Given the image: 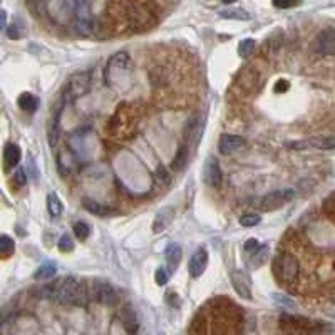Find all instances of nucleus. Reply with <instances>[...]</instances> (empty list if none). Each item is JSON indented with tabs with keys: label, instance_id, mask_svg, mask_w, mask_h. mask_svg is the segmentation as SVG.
I'll list each match as a JSON object with an SVG mask.
<instances>
[{
	"label": "nucleus",
	"instance_id": "1",
	"mask_svg": "<svg viewBox=\"0 0 335 335\" xmlns=\"http://www.w3.org/2000/svg\"><path fill=\"white\" fill-rule=\"evenodd\" d=\"M42 295L47 298L57 300L66 305H86L88 303V292H86L84 285L77 282L76 278L69 276L55 285H49L42 290Z\"/></svg>",
	"mask_w": 335,
	"mask_h": 335
},
{
	"label": "nucleus",
	"instance_id": "2",
	"mask_svg": "<svg viewBox=\"0 0 335 335\" xmlns=\"http://www.w3.org/2000/svg\"><path fill=\"white\" fill-rule=\"evenodd\" d=\"M123 19L131 31H148L156 24V14L151 5L143 0H128L123 4Z\"/></svg>",
	"mask_w": 335,
	"mask_h": 335
},
{
	"label": "nucleus",
	"instance_id": "3",
	"mask_svg": "<svg viewBox=\"0 0 335 335\" xmlns=\"http://www.w3.org/2000/svg\"><path fill=\"white\" fill-rule=\"evenodd\" d=\"M106 84L113 89H121L129 82L131 77V57L128 52H118L106 64Z\"/></svg>",
	"mask_w": 335,
	"mask_h": 335
},
{
	"label": "nucleus",
	"instance_id": "4",
	"mask_svg": "<svg viewBox=\"0 0 335 335\" xmlns=\"http://www.w3.org/2000/svg\"><path fill=\"white\" fill-rule=\"evenodd\" d=\"M273 271H275V276L280 282H284V284H287V285H292L298 280L300 262L297 260L295 255H292V253L282 252L275 258Z\"/></svg>",
	"mask_w": 335,
	"mask_h": 335
},
{
	"label": "nucleus",
	"instance_id": "5",
	"mask_svg": "<svg viewBox=\"0 0 335 335\" xmlns=\"http://www.w3.org/2000/svg\"><path fill=\"white\" fill-rule=\"evenodd\" d=\"M136 131V116L128 106H119L118 113L111 119L109 132L114 139H129V136Z\"/></svg>",
	"mask_w": 335,
	"mask_h": 335
},
{
	"label": "nucleus",
	"instance_id": "6",
	"mask_svg": "<svg viewBox=\"0 0 335 335\" xmlns=\"http://www.w3.org/2000/svg\"><path fill=\"white\" fill-rule=\"evenodd\" d=\"M91 84H92V79H91L89 72L72 74V76L69 77V80H67V86H66L62 101L72 102V101L79 99V97H82L84 94H88V92L91 91Z\"/></svg>",
	"mask_w": 335,
	"mask_h": 335
},
{
	"label": "nucleus",
	"instance_id": "7",
	"mask_svg": "<svg viewBox=\"0 0 335 335\" xmlns=\"http://www.w3.org/2000/svg\"><path fill=\"white\" fill-rule=\"evenodd\" d=\"M77 4L74 0H50L47 4V14L52 15L57 24H67L74 20Z\"/></svg>",
	"mask_w": 335,
	"mask_h": 335
},
{
	"label": "nucleus",
	"instance_id": "8",
	"mask_svg": "<svg viewBox=\"0 0 335 335\" xmlns=\"http://www.w3.org/2000/svg\"><path fill=\"white\" fill-rule=\"evenodd\" d=\"M295 198V191L290 188L287 189H276V191H271L268 194H265L262 200H260L258 208L263 211H275L278 208L285 206L287 203Z\"/></svg>",
	"mask_w": 335,
	"mask_h": 335
},
{
	"label": "nucleus",
	"instance_id": "9",
	"mask_svg": "<svg viewBox=\"0 0 335 335\" xmlns=\"http://www.w3.org/2000/svg\"><path fill=\"white\" fill-rule=\"evenodd\" d=\"M236 88H240L245 94H253L257 92L260 84H262V74L255 66H246L235 79Z\"/></svg>",
	"mask_w": 335,
	"mask_h": 335
},
{
	"label": "nucleus",
	"instance_id": "10",
	"mask_svg": "<svg viewBox=\"0 0 335 335\" xmlns=\"http://www.w3.org/2000/svg\"><path fill=\"white\" fill-rule=\"evenodd\" d=\"M310 50L317 55H333L335 54V29H323L312 40Z\"/></svg>",
	"mask_w": 335,
	"mask_h": 335
},
{
	"label": "nucleus",
	"instance_id": "11",
	"mask_svg": "<svg viewBox=\"0 0 335 335\" xmlns=\"http://www.w3.org/2000/svg\"><path fill=\"white\" fill-rule=\"evenodd\" d=\"M280 327L284 328L287 335H314L315 332V327L312 325V322L288 315L280 319Z\"/></svg>",
	"mask_w": 335,
	"mask_h": 335
},
{
	"label": "nucleus",
	"instance_id": "12",
	"mask_svg": "<svg viewBox=\"0 0 335 335\" xmlns=\"http://www.w3.org/2000/svg\"><path fill=\"white\" fill-rule=\"evenodd\" d=\"M74 29L82 37H89L94 32V20H92L91 10L86 4H77L76 17H74Z\"/></svg>",
	"mask_w": 335,
	"mask_h": 335
},
{
	"label": "nucleus",
	"instance_id": "13",
	"mask_svg": "<svg viewBox=\"0 0 335 335\" xmlns=\"http://www.w3.org/2000/svg\"><path fill=\"white\" fill-rule=\"evenodd\" d=\"M293 149H307V148H314V149H335V136H315V137H309L305 141H297L288 144Z\"/></svg>",
	"mask_w": 335,
	"mask_h": 335
},
{
	"label": "nucleus",
	"instance_id": "14",
	"mask_svg": "<svg viewBox=\"0 0 335 335\" xmlns=\"http://www.w3.org/2000/svg\"><path fill=\"white\" fill-rule=\"evenodd\" d=\"M232 285L235 288V292L238 293L241 298H246V300L252 298V280L245 271H241V270L232 271Z\"/></svg>",
	"mask_w": 335,
	"mask_h": 335
},
{
	"label": "nucleus",
	"instance_id": "15",
	"mask_svg": "<svg viewBox=\"0 0 335 335\" xmlns=\"http://www.w3.org/2000/svg\"><path fill=\"white\" fill-rule=\"evenodd\" d=\"M203 176H205V181L210 184L211 188H218L219 184H221V180H223L221 168H219L218 161H216L215 158H208V159L205 161Z\"/></svg>",
	"mask_w": 335,
	"mask_h": 335
},
{
	"label": "nucleus",
	"instance_id": "16",
	"mask_svg": "<svg viewBox=\"0 0 335 335\" xmlns=\"http://www.w3.org/2000/svg\"><path fill=\"white\" fill-rule=\"evenodd\" d=\"M245 146H246V139L241 136H236V134H225V136H221V139H219V143H218L219 153H223V154L236 153Z\"/></svg>",
	"mask_w": 335,
	"mask_h": 335
},
{
	"label": "nucleus",
	"instance_id": "17",
	"mask_svg": "<svg viewBox=\"0 0 335 335\" xmlns=\"http://www.w3.org/2000/svg\"><path fill=\"white\" fill-rule=\"evenodd\" d=\"M206 265H208V252L206 248H198L193 257L189 258V275L193 278H198V276L203 275V271L206 270Z\"/></svg>",
	"mask_w": 335,
	"mask_h": 335
},
{
	"label": "nucleus",
	"instance_id": "18",
	"mask_svg": "<svg viewBox=\"0 0 335 335\" xmlns=\"http://www.w3.org/2000/svg\"><path fill=\"white\" fill-rule=\"evenodd\" d=\"M173 218H175V208H171V206L163 208V210H161V211L158 213V215H156V218H154L153 232H154V233H161V232H164V230L171 225Z\"/></svg>",
	"mask_w": 335,
	"mask_h": 335
},
{
	"label": "nucleus",
	"instance_id": "19",
	"mask_svg": "<svg viewBox=\"0 0 335 335\" xmlns=\"http://www.w3.org/2000/svg\"><path fill=\"white\" fill-rule=\"evenodd\" d=\"M20 158H22V153H20V148L17 146V144L10 143L4 148V168L5 170L15 168L20 163Z\"/></svg>",
	"mask_w": 335,
	"mask_h": 335
},
{
	"label": "nucleus",
	"instance_id": "20",
	"mask_svg": "<svg viewBox=\"0 0 335 335\" xmlns=\"http://www.w3.org/2000/svg\"><path fill=\"white\" fill-rule=\"evenodd\" d=\"M96 298L104 305H113L118 302V293L109 284H99L96 287Z\"/></svg>",
	"mask_w": 335,
	"mask_h": 335
},
{
	"label": "nucleus",
	"instance_id": "21",
	"mask_svg": "<svg viewBox=\"0 0 335 335\" xmlns=\"http://www.w3.org/2000/svg\"><path fill=\"white\" fill-rule=\"evenodd\" d=\"M166 263L170 270H176L178 265H180L181 258H183V250L178 243H170L166 248Z\"/></svg>",
	"mask_w": 335,
	"mask_h": 335
},
{
	"label": "nucleus",
	"instance_id": "22",
	"mask_svg": "<svg viewBox=\"0 0 335 335\" xmlns=\"http://www.w3.org/2000/svg\"><path fill=\"white\" fill-rule=\"evenodd\" d=\"M62 106H64V101H62L59 106H55L54 113H52V119H50V126H49V137H50L52 144H55L57 137H59V119H61Z\"/></svg>",
	"mask_w": 335,
	"mask_h": 335
},
{
	"label": "nucleus",
	"instance_id": "23",
	"mask_svg": "<svg viewBox=\"0 0 335 335\" xmlns=\"http://www.w3.org/2000/svg\"><path fill=\"white\" fill-rule=\"evenodd\" d=\"M17 104H19V107L22 109V111L34 113L37 109V106H39V101H37L36 96L31 94V92H24V94H20Z\"/></svg>",
	"mask_w": 335,
	"mask_h": 335
},
{
	"label": "nucleus",
	"instance_id": "24",
	"mask_svg": "<svg viewBox=\"0 0 335 335\" xmlns=\"http://www.w3.org/2000/svg\"><path fill=\"white\" fill-rule=\"evenodd\" d=\"M268 253H270L268 245H260L258 250L253 253V255H250V265H252L253 268H260L262 265L267 263Z\"/></svg>",
	"mask_w": 335,
	"mask_h": 335
},
{
	"label": "nucleus",
	"instance_id": "25",
	"mask_svg": "<svg viewBox=\"0 0 335 335\" xmlns=\"http://www.w3.org/2000/svg\"><path fill=\"white\" fill-rule=\"evenodd\" d=\"M47 211H49V215L54 216V218L61 216V213H62V203H61L59 196H57L55 193H49V194H47Z\"/></svg>",
	"mask_w": 335,
	"mask_h": 335
},
{
	"label": "nucleus",
	"instance_id": "26",
	"mask_svg": "<svg viewBox=\"0 0 335 335\" xmlns=\"http://www.w3.org/2000/svg\"><path fill=\"white\" fill-rule=\"evenodd\" d=\"M55 267L54 265H42L37 271L36 275H34V278H36L37 282H44V280H50L55 276Z\"/></svg>",
	"mask_w": 335,
	"mask_h": 335
},
{
	"label": "nucleus",
	"instance_id": "27",
	"mask_svg": "<svg viewBox=\"0 0 335 335\" xmlns=\"http://www.w3.org/2000/svg\"><path fill=\"white\" fill-rule=\"evenodd\" d=\"M15 250V243L12 238H9L7 235H2L0 236V255H2L4 258L10 257Z\"/></svg>",
	"mask_w": 335,
	"mask_h": 335
},
{
	"label": "nucleus",
	"instance_id": "28",
	"mask_svg": "<svg viewBox=\"0 0 335 335\" xmlns=\"http://www.w3.org/2000/svg\"><path fill=\"white\" fill-rule=\"evenodd\" d=\"M82 203H84V208H86V210H88L89 213H92V215H99V216H104V215H107V213H109L107 208H104L102 205L97 203V201H92V200H84Z\"/></svg>",
	"mask_w": 335,
	"mask_h": 335
},
{
	"label": "nucleus",
	"instance_id": "29",
	"mask_svg": "<svg viewBox=\"0 0 335 335\" xmlns=\"http://www.w3.org/2000/svg\"><path fill=\"white\" fill-rule=\"evenodd\" d=\"M255 47H257V42L253 39H245V40H241L240 42V45H238V54H240V57H250L252 54H253V50H255Z\"/></svg>",
	"mask_w": 335,
	"mask_h": 335
},
{
	"label": "nucleus",
	"instance_id": "30",
	"mask_svg": "<svg viewBox=\"0 0 335 335\" xmlns=\"http://www.w3.org/2000/svg\"><path fill=\"white\" fill-rule=\"evenodd\" d=\"M219 15L225 17V19H236V20H248V19H250V14L245 12V10H238V9L221 10Z\"/></svg>",
	"mask_w": 335,
	"mask_h": 335
},
{
	"label": "nucleus",
	"instance_id": "31",
	"mask_svg": "<svg viewBox=\"0 0 335 335\" xmlns=\"http://www.w3.org/2000/svg\"><path fill=\"white\" fill-rule=\"evenodd\" d=\"M123 322H124V327L128 328L131 333L136 332V328H137V325H136V315H134V312H132L129 307L124 309V312H123Z\"/></svg>",
	"mask_w": 335,
	"mask_h": 335
},
{
	"label": "nucleus",
	"instance_id": "32",
	"mask_svg": "<svg viewBox=\"0 0 335 335\" xmlns=\"http://www.w3.org/2000/svg\"><path fill=\"white\" fill-rule=\"evenodd\" d=\"M198 132H200V119H198V118H193V119L186 124V129H184V136H186V139H193V137L198 136Z\"/></svg>",
	"mask_w": 335,
	"mask_h": 335
},
{
	"label": "nucleus",
	"instance_id": "33",
	"mask_svg": "<svg viewBox=\"0 0 335 335\" xmlns=\"http://www.w3.org/2000/svg\"><path fill=\"white\" fill-rule=\"evenodd\" d=\"M89 233H91V230H89V227H88V225H86V223L79 221V223L74 225V235L77 236V240H80V241L88 240Z\"/></svg>",
	"mask_w": 335,
	"mask_h": 335
},
{
	"label": "nucleus",
	"instance_id": "34",
	"mask_svg": "<svg viewBox=\"0 0 335 335\" xmlns=\"http://www.w3.org/2000/svg\"><path fill=\"white\" fill-rule=\"evenodd\" d=\"M258 223H260V216L255 215V213H248V215H243L240 218V225L241 227H246V228L257 227Z\"/></svg>",
	"mask_w": 335,
	"mask_h": 335
},
{
	"label": "nucleus",
	"instance_id": "35",
	"mask_svg": "<svg viewBox=\"0 0 335 335\" xmlns=\"http://www.w3.org/2000/svg\"><path fill=\"white\" fill-rule=\"evenodd\" d=\"M29 5H31L32 12L36 15L47 12V4H45L44 0H29Z\"/></svg>",
	"mask_w": 335,
	"mask_h": 335
},
{
	"label": "nucleus",
	"instance_id": "36",
	"mask_svg": "<svg viewBox=\"0 0 335 335\" xmlns=\"http://www.w3.org/2000/svg\"><path fill=\"white\" fill-rule=\"evenodd\" d=\"M72 248H74V241H72L71 236H69L67 233L62 235L61 240H59V250L62 253H67V252H72Z\"/></svg>",
	"mask_w": 335,
	"mask_h": 335
},
{
	"label": "nucleus",
	"instance_id": "37",
	"mask_svg": "<svg viewBox=\"0 0 335 335\" xmlns=\"http://www.w3.org/2000/svg\"><path fill=\"white\" fill-rule=\"evenodd\" d=\"M186 148H180V151H178L176 158L173 159V168H176V170H180V168L184 166V163H186Z\"/></svg>",
	"mask_w": 335,
	"mask_h": 335
},
{
	"label": "nucleus",
	"instance_id": "38",
	"mask_svg": "<svg viewBox=\"0 0 335 335\" xmlns=\"http://www.w3.org/2000/svg\"><path fill=\"white\" fill-rule=\"evenodd\" d=\"M156 181L161 183V184H168V183L171 181L170 173H168V170H166L164 166H159L158 171H156Z\"/></svg>",
	"mask_w": 335,
	"mask_h": 335
},
{
	"label": "nucleus",
	"instance_id": "39",
	"mask_svg": "<svg viewBox=\"0 0 335 335\" xmlns=\"http://www.w3.org/2000/svg\"><path fill=\"white\" fill-rule=\"evenodd\" d=\"M154 280H156V284H158L159 287L166 285L168 280H170V273H168L164 268H158V270H156V273H154Z\"/></svg>",
	"mask_w": 335,
	"mask_h": 335
},
{
	"label": "nucleus",
	"instance_id": "40",
	"mask_svg": "<svg viewBox=\"0 0 335 335\" xmlns=\"http://www.w3.org/2000/svg\"><path fill=\"white\" fill-rule=\"evenodd\" d=\"M271 2H273L275 7H278V9H290V7L298 5L302 0H271Z\"/></svg>",
	"mask_w": 335,
	"mask_h": 335
},
{
	"label": "nucleus",
	"instance_id": "41",
	"mask_svg": "<svg viewBox=\"0 0 335 335\" xmlns=\"http://www.w3.org/2000/svg\"><path fill=\"white\" fill-rule=\"evenodd\" d=\"M258 248H260V245H258L257 240H248L245 243V253H248V257H250L258 250Z\"/></svg>",
	"mask_w": 335,
	"mask_h": 335
},
{
	"label": "nucleus",
	"instance_id": "42",
	"mask_svg": "<svg viewBox=\"0 0 335 335\" xmlns=\"http://www.w3.org/2000/svg\"><path fill=\"white\" fill-rule=\"evenodd\" d=\"M7 36H9L10 39H19V37H20L19 25H17V24H12L10 27H7Z\"/></svg>",
	"mask_w": 335,
	"mask_h": 335
},
{
	"label": "nucleus",
	"instance_id": "43",
	"mask_svg": "<svg viewBox=\"0 0 335 335\" xmlns=\"http://www.w3.org/2000/svg\"><path fill=\"white\" fill-rule=\"evenodd\" d=\"M25 175H24V171L22 170H19L17 171V175H15V183L19 184V186H22V184H25Z\"/></svg>",
	"mask_w": 335,
	"mask_h": 335
},
{
	"label": "nucleus",
	"instance_id": "44",
	"mask_svg": "<svg viewBox=\"0 0 335 335\" xmlns=\"http://www.w3.org/2000/svg\"><path fill=\"white\" fill-rule=\"evenodd\" d=\"M2 29L4 31L7 29V12L5 10H2Z\"/></svg>",
	"mask_w": 335,
	"mask_h": 335
},
{
	"label": "nucleus",
	"instance_id": "45",
	"mask_svg": "<svg viewBox=\"0 0 335 335\" xmlns=\"http://www.w3.org/2000/svg\"><path fill=\"white\" fill-rule=\"evenodd\" d=\"M233 2H236V0H223V4H233Z\"/></svg>",
	"mask_w": 335,
	"mask_h": 335
}]
</instances>
